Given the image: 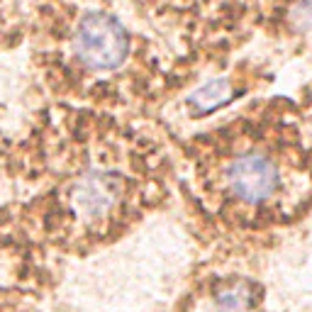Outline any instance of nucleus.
Returning <instances> with one entry per match:
<instances>
[{"mask_svg":"<svg viewBox=\"0 0 312 312\" xmlns=\"http://www.w3.org/2000/svg\"><path fill=\"white\" fill-rule=\"evenodd\" d=\"M76 54L93 71H112L127 59L129 37L115 18L93 13L76 30Z\"/></svg>","mask_w":312,"mask_h":312,"instance_id":"obj_1","label":"nucleus"},{"mask_svg":"<svg viewBox=\"0 0 312 312\" xmlns=\"http://www.w3.org/2000/svg\"><path fill=\"white\" fill-rule=\"evenodd\" d=\"M229 190L244 202H256L266 200L268 195H273L275 185H278V171L271 159L261 156V154H244L237 156L224 171Z\"/></svg>","mask_w":312,"mask_h":312,"instance_id":"obj_2","label":"nucleus"},{"mask_svg":"<svg viewBox=\"0 0 312 312\" xmlns=\"http://www.w3.org/2000/svg\"><path fill=\"white\" fill-rule=\"evenodd\" d=\"M217 307H220V312H246L249 310V293L241 288L224 290L217 297Z\"/></svg>","mask_w":312,"mask_h":312,"instance_id":"obj_5","label":"nucleus"},{"mask_svg":"<svg viewBox=\"0 0 312 312\" xmlns=\"http://www.w3.org/2000/svg\"><path fill=\"white\" fill-rule=\"evenodd\" d=\"M190 108L198 112V115H207V112L222 108L224 103H229V81L227 78H217V81H210L205 83L202 88L190 95Z\"/></svg>","mask_w":312,"mask_h":312,"instance_id":"obj_4","label":"nucleus"},{"mask_svg":"<svg viewBox=\"0 0 312 312\" xmlns=\"http://www.w3.org/2000/svg\"><path fill=\"white\" fill-rule=\"evenodd\" d=\"M290 22L297 32L312 30V0H297L290 10Z\"/></svg>","mask_w":312,"mask_h":312,"instance_id":"obj_6","label":"nucleus"},{"mask_svg":"<svg viewBox=\"0 0 312 312\" xmlns=\"http://www.w3.org/2000/svg\"><path fill=\"white\" fill-rule=\"evenodd\" d=\"M120 190L122 183L115 173L108 171H91L86 173L78 183L74 185V207L83 215V217H100L105 212H110L120 200Z\"/></svg>","mask_w":312,"mask_h":312,"instance_id":"obj_3","label":"nucleus"}]
</instances>
